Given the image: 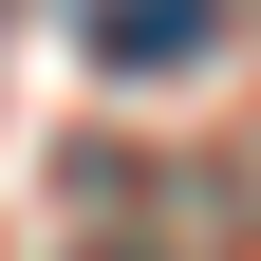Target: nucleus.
I'll list each match as a JSON object with an SVG mask.
<instances>
[{
    "instance_id": "f257e3e1",
    "label": "nucleus",
    "mask_w": 261,
    "mask_h": 261,
    "mask_svg": "<svg viewBox=\"0 0 261 261\" xmlns=\"http://www.w3.org/2000/svg\"><path fill=\"white\" fill-rule=\"evenodd\" d=\"M93 56H112V75H187V56H224V0H112Z\"/></svg>"
}]
</instances>
